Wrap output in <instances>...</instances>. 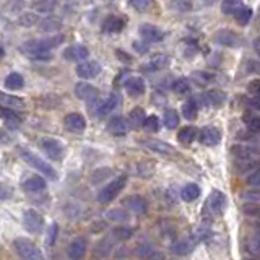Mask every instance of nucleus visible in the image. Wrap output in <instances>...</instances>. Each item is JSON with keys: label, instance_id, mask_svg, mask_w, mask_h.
Wrapping results in <instances>:
<instances>
[{"label": "nucleus", "instance_id": "1", "mask_svg": "<svg viewBox=\"0 0 260 260\" xmlns=\"http://www.w3.org/2000/svg\"><path fill=\"white\" fill-rule=\"evenodd\" d=\"M207 238V231H197L195 234H189L185 236V238H181L177 239L174 244H173V252L176 255H187L190 254L193 250V247L197 246V244Z\"/></svg>", "mask_w": 260, "mask_h": 260}, {"label": "nucleus", "instance_id": "2", "mask_svg": "<svg viewBox=\"0 0 260 260\" xmlns=\"http://www.w3.org/2000/svg\"><path fill=\"white\" fill-rule=\"evenodd\" d=\"M21 51L29 55L31 59H36V60H47L52 57L51 52V47L47 46V43L44 39L41 41H28L21 46Z\"/></svg>", "mask_w": 260, "mask_h": 260}, {"label": "nucleus", "instance_id": "3", "mask_svg": "<svg viewBox=\"0 0 260 260\" xmlns=\"http://www.w3.org/2000/svg\"><path fill=\"white\" fill-rule=\"evenodd\" d=\"M20 154H21V158L26 161L29 166H32L36 171H39L41 174H44L49 179H57L55 169L51 165H49V162H46L43 158H39L38 154H35V153L29 151V150H21Z\"/></svg>", "mask_w": 260, "mask_h": 260}, {"label": "nucleus", "instance_id": "4", "mask_svg": "<svg viewBox=\"0 0 260 260\" xmlns=\"http://www.w3.org/2000/svg\"><path fill=\"white\" fill-rule=\"evenodd\" d=\"M226 207V195L219 190H213L210 197L205 202V208H203V216L205 218H215L223 213Z\"/></svg>", "mask_w": 260, "mask_h": 260}, {"label": "nucleus", "instance_id": "5", "mask_svg": "<svg viewBox=\"0 0 260 260\" xmlns=\"http://www.w3.org/2000/svg\"><path fill=\"white\" fill-rule=\"evenodd\" d=\"M125 184H127V177L125 176H120L117 179H114L112 182H109L108 185H104L101 189V192L98 193V202H101V203L112 202L122 192V189L125 187Z\"/></svg>", "mask_w": 260, "mask_h": 260}, {"label": "nucleus", "instance_id": "6", "mask_svg": "<svg viewBox=\"0 0 260 260\" xmlns=\"http://www.w3.org/2000/svg\"><path fill=\"white\" fill-rule=\"evenodd\" d=\"M15 249L23 260H43L41 250L29 239H23V238L15 239Z\"/></svg>", "mask_w": 260, "mask_h": 260}, {"label": "nucleus", "instance_id": "7", "mask_svg": "<svg viewBox=\"0 0 260 260\" xmlns=\"http://www.w3.org/2000/svg\"><path fill=\"white\" fill-rule=\"evenodd\" d=\"M43 223H44V219L36 210H26L23 213V226H24V230L31 234L41 233V230H43Z\"/></svg>", "mask_w": 260, "mask_h": 260}, {"label": "nucleus", "instance_id": "8", "mask_svg": "<svg viewBox=\"0 0 260 260\" xmlns=\"http://www.w3.org/2000/svg\"><path fill=\"white\" fill-rule=\"evenodd\" d=\"M234 156L241 162H249V161H258L260 159V150L250 145H234L233 146Z\"/></svg>", "mask_w": 260, "mask_h": 260}, {"label": "nucleus", "instance_id": "9", "mask_svg": "<svg viewBox=\"0 0 260 260\" xmlns=\"http://www.w3.org/2000/svg\"><path fill=\"white\" fill-rule=\"evenodd\" d=\"M88 250V241L86 238H75L67 247V255L70 260H81L86 255Z\"/></svg>", "mask_w": 260, "mask_h": 260}, {"label": "nucleus", "instance_id": "10", "mask_svg": "<svg viewBox=\"0 0 260 260\" xmlns=\"http://www.w3.org/2000/svg\"><path fill=\"white\" fill-rule=\"evenodd\" d=\"M101 67L100 63L94 60H86V62H80L77 65V75L80 78H94L100 75Z\"/></svg>", "mask_w": 260, "mask_h": 260}, {"label": "nucleus", "instance_id": "11", "mask_svg": "<svg viewBox=\"0 0 260 260\" xmlns=\"http://www.w3.org/2000/svg\"><path fill=\"white\" fill-rule=\"evenodd\" d=\"M199 137H200V142L203 145H207V146H215V145H218L219 142H221V132H219L216 127H211V125L203 127L200 130Z\"/></svg>", "mask_w": 260, "mask_h": 260}, {"label": "nucleus", "instance_id": "12", "mask_svg": "<svg viewBox=\"0 0 260 260\" xmlns=\"http://www.w3.org/2000/svg\"><path fill=\"white\" fill-rule=\"evenodd\" d=\"M216 43L221 46H228V47H238L242 44V41L236 32L230 29H221L216 32Z\"/></svg>", "mask_w": 260, "mask_h": 260}, {"label": "nucleus", "instance_id": "13", "mask_svg": "<svg viewBox=\"0 0 260 260\" xmlns=\"http://www.w3.org/2000/svg\"><path fill=\"white\" fill-rule=\"evenodd\" d=\"M41 146H43V150L44 153L47 154L49 158H52V159H59L62 156V145L54 140V138H43V142H41Z\"/></svg>", "mask_w": 260, "mask_h": 260}, {"label": "nucleus", "instance_id": "14", "mask_svg": "<svg viewBox=\"0 0 260 260\" xmlns=\"http://www.w3.org/2000/svg\"><path fill=\"white\" fill-rule=\"evenodd\" d=\"M65 125L70 130V132H83L85 127H86V120L85 117L81 116V114H77V112H72L69 114L67 117H65Z\"/></svg>", "mask_w": 260, "mask_h": 260}, {"label": "nucleus", "instance_id": "15", "mask_svg": "<svg viewBox=\"0 0 260 260\" xmlns=\"http://www.w3.org/2000/svg\"><path fill=\"white\" fill-rule=\"evenodd\" d=\"M142 145L146 146V148H150L151 151H156L161 154H174L176 153L174 146H171V145L161 142V140H151V138H146V140H142Z\"/></svg>", "mask_w": 260, "mask_h": 260}, {"label": "nucleus", "instance_id": "16", "mask_svg": "<svg viewBox=\"0 0 260 260\" xmlns=\"http://www.w3.org/2000/svg\"><path fill=\"white\" fill-rule=\"evenodd\" d=\"M140 35L145 41H148V43H159V41H162V38H165L161 29L150 26V24H143V26H140Z\"/></svg>", "mask_w": 260, "mask_h": 260}, {"label": "nucleus", "instance_id": "17", "mask_svg": "<svg viewBox=\"0 0 260 260\" xmlns=\"http://www.w3.org/2000/svg\"><path fill=\"white\" fill-rule=\"evenodd\" d=\"M130 124L124 119V117H112L108 124V130L112 135H125L128 130Z\"/></svg>", "mask_w": 260, "mask_h": 260}, {"label": "nucleus", "instance_id": "18", "mask_svg": "<svg viewBox=\"0 0 260 260\" xmlns=\"http://www.w3.org/2000/svg\"><path fill=\"white\" fill-rule=\"evenodd\" d=\"M63 57L69 60H73V62H80V60H85L88 57V49L85 46H70L67 51L63 52Z\"/></svg>", "mask_w": 260, "mask_h": 260}, {"label": "nucleus", "instance_id": "19", "mask_svg": "<svg viewBox=\"0 0 260 260\" xmlns=\"http://www.w3.org/2000/svg\"><path fill=\"white\" fill-rule=\"evenodd\" d=\"M125 88L130 96H140L145 91V81L140 77H130L125 81Z\"/></svg>", "mask_w": 260, "mask_h": 260}, {"label": "nucleus", "instance_id": "20", "mask_svg": "<svg viewBox=\"0 0 260 260\" xmlns=\"http://www.w3.org/2000/svg\"><path fill=\"white\" fill-rule=\"evenodd\" d=\"M75 94L80 100H91V98L98 96V89L93 85H88V83H77L75 86Z\"/></svg>", "mask_w": 260, "mask_h": 260}, {"label": "nucleus", "instance_id": "21", "mask_svg": "<svg viewBox=\"0 0 260 260\" xmlns=\"http://www.w3.org/2000/svg\"><path fill=\"white\" fill-rule=\"evenodd\" d=\"M23 187H24V190H28V192H39L46 189V181L39 176H31L23 182Z\"/></svg>", "mask_w": 260, "mask_h": 260}, {"label": "nucleus", "instance_id": "22", "mask_svg": "<svg viewBox=\"0 0 260 260\" xmlns=\"http://www.w3.org/2000/svg\"><path fill=\"white\" fill-rule=\"evenodd\" d=\"M203 100H205V104L213 106V108H219V106L224 103L226 94L221 91H216V89H210L208 93L203 94Z\"/></svg>", "mask_w": 260, "mask_h": 260}, {"label": "nucleus", "instance_id": "23", "mask_svg": "<svg viewBox=\"0 0 260 260\" xmlns=\"http://www.w3.org/2000/svg\"><path fill=\"white\" fill-rule=\"evenodd\" d=\"M124 203L132 211H135V213H145L146 211V200L140 197V195H132V197H128Z\"/></svg>", "mask_w": 260, "mask_h": 260}, {"label": "nucleus", "instance_id": "24", "mask_svg": "<svg viewBox=\"0 0 260 260\" xmlns=\"http://www.w3.org/2000/svg\"><path fill=\"white\" fill-rule=\"evenodd\" d=\"M168 65H169V57L165 54H158V55L151 57L148 65H145V69L146 70H162V69H166Z\"/></svg>", "mask_w": 260, "mask_h": 260}, {"label": "nucleus", "instance_id": "25", "mask_svg": "<svg viewBox=\"0 0 260 260\" xmlns=\"http://www.w3.org/2000/svg\"><path fill=\"white\" fill-rule=\"evenodd\" d=\"M145 120H146L145 111L140 109V108H135L132 112L128 114V124H130V127H134V128L143 127L145 125Z\"/></svg>", "mask_w": 260, "mask_h": 260}, {"label": "nucleus", "instance_id": "26", "mask_svg": "<svg viewBox=\"0 0 260 260\" xmlns=\"http://www.w3.org/2000/svg\"><path fill=\"white\" fill-rule=\"evenodd\" d=\"M62 28V23L59 18H44L39 21V29L44 31V32H57Z\"/></svg>", "mask_w": 260, "mask_h": 260}, {"label": "nucleus", "instance_id": "27", "mask_svg": "<svg viewBox=\"0 0 260 260\" xmlns=\"http://www.w3.org/2000/svg\"><path fill=\"white\" fill-rule=\"evenodd\" d=\"M120 108V96L112 93L108 100L104 101V106H103V116H108L111 112H116L117 109Z\"/></svg>", "mask_w": 260, "mask_h": 260}, {"label": "nucleus", "instance_id": "28", "mask_svg": "<svg viewBox=\"0 0 260 260\" xmlns=\"http://www.w3.org/2000/svg\"><path fill=\"white\" fill-rule=\"evenodd\" d=\"M181 195L185 202H193L200 197V187L197 184H187L182 189Z\"/></svg>", "mask_w": 260, "mask_h": 260}, {"label": "nucleus", "instance_id": "29", "mask_svg": "<svg viewBox=\"0 0 260 260\" xmlns=\"http://www.w3.org/2000/svg\"><path fill=\"white\" fill-rule=\"evenodd\" d=\"M122 28H124V23H122V20H119L117 16H108L103 24V31L106 32H117Z\"/></svg>", "mask_w": 260, "mask_h": 260}, {"label": "nucleus", "instance_id": "30", "mask_svg": "<svg viewBox=\"0 0 260 260\" xmlns=\"http://www.w3.org/2000/svg\"><path fill=\"white\" fill-rule=\"evenodd\" d=\"M5 88L7 89H20V88H23V85H24V80H23V77L20 75V73H10L7 78H5Z\"/></svg>", "mask_w": 260, "mask_h": 260}, {"label": "nucleus", "instance_id": "31", "mask_svg": "<svg viewBox=\"0 0 260 260\" xmlns=\"http://www.w3.org/2000/svg\"><path fill=\"white\" fill-rule=\"evenodd\" d=\"M57 5V0H36L32 8L38 13H51Z\"/></svg>", "mask_w": 260, "mask_h": 260}, {"label": "nucleus", "instance_id": "32", "mask_svg": "<svg viewBox=\"0 0 260 260\" xmlns=\"http://www.w3.org/2000/svg\"><path fill=\"white\" fill-rule=\"evenodd\" d=\"M86 101H88V111L91 112L94 117H103V106H104V101H101L98 96L91 98V100H86Z\"/></svg>", "mask_w": 260, "mask_h": 260}, {"label": "nucleus", "instance_id": "33", "mask_svg": "<svg viewBox=\"0 0 260 260\" xmlns=\"http://www.w3.org/2000/svg\"><path fill=\"white\" fill-rule=\"evenodd\" d=\"M197 135H199L197 128L189 125V127H184L181 132H179V140H181L182 143H190L197 138Z\"/></svg>", "mask_w": 260, "mask_h": 260}, {"label": "nucleus", "instance_id": "34", "mask_svg": "<svg viewBox=\"0 0 260 260\" xmlns=\"http://www.w3.org/2000/svg\"><path fill=\"white\" fill-rule=\"evenodd\" d=\"M241 7H244L242 0H223L221 4V10L226 15H234L236 12L239 10Z\"/></svg>", "mask_w": 260, "mask_h": 260}, {"label": "nucleus", "instance_id": "35", "mask_svg": "<svg viewBox=\"0 0 260 260\" xmlns=\"http://www.w3.org/2000/svg\"><path fill=\"white\" fill-rule=\"evenodd\" d=\"M197 103H195L193 100H187L184 104H182V114H184V117L185 119H195V116H197Z\"/></svg>", "mask_w": 260, "mask_h": 260}, {"label": "nucleus", "instance_id": "36", "mask_svg": "<svg viewBox=\"0 0 260 260\" xmlns=\"http://www.w3.org/2000/svg\"><path fill=\"white\" fill-rule=\"evenodd\" d=\"M2 104H4V108H12V109H21V108H24V103L20 100V98L8 96V94H2Z\"/></svg>", "mask_w": 260, "mask_h": 260}, {"label": "nucleus", "instance_id": "37", "mask_svg": "<svg viewBox=\"0 0 260 260\" xmlns=\"http://www.w3.org/2000/svg\"><path fill=\"white\" fill-rule=\"evenodd\" d=\"M162 122L168 128H176L179 125V116L174 109H169L165 112V117H162Z\"/></svg>", "mask_w": 260, "mask_h": 260}, {"label": "nucleus", "instance_id": "38", "mask_svg": "<svg viewBox=\"0 0 260 260\" xmlns=\"http://www.w3.org/2000/svg\"><path fill=\"white\" fill-rule=\"evenodd\" d=\"M20 10H24V4L21 2V0H8V2L4 5V12L8 15L18 13Z\"/></svg>", "mask_w": 260, "mask_h": 260}, {"label": "nucleus", "instance_id": "39", "mask_svg": "<svg viewBox=\"0 0 260 260\" xmlns=\"http://www.w3.org/2000/svg\"><path fill=\"white\" fill-rule=\"evenodd\" d=\"M18 23L24 28H31V26H35L36 23H39V18L36 13H23L18 18Z\"/></svg>", "mask_w": 260, "mask_h": 260}, {"label": "nucleus", "instance_id": "40", "mask_svg": "<svg viewBox=\"0 0 260 260\" xmlns=\"http://www.w3.org/2000/svg\"><path fill=\"white\" fill-rule=\"evenodd\" d=\"M233 16H234V18L238 20L241 24H246V23L252 18V10H250L249 7H241L239 10L236 12Z\"/></svg>", "mask_w": 260, "mask_h": 260}, {"label": "nucleus", "instance_id": "41", "mask_svg": "<svg viewBox=\"0 0 260 260\" xmlns=\"http://www.w3.org/2000/svg\"><path fill=\"white\" fill-rule=\"evenodd\" d=\"M130 5H132L135 10L138 12H150L153 8V0H130Z\"/></svg>", "mask_w": 260, "mask_h": 260}, {"label": "nucleus", "instance_id": "42", "mask_svg": "<svg viewBox=\"0 0 260 260\" xmlns=\"http://www.w3.org/2000/svg\"><path fill=\"white\" fill-rule=\"evenodd\" d=\"M189 80H185V78H179L174 81V85H173V89L177 93V94H185L187 91H189Z\"/></svg>", "mask_w": 260, "mask_h": 260}, {"label": "nucleus", "instance_id": "43", "mask_svg": "<svg viewBox=\"0 0 260 260\" xmlns=\"http://www.w3.org/2000/svg\"><path fill=\"white\" fill-rule=\"evenodd\" d=\"M247 249L250 254H254L257 257H260V236H254V238H250L247 241Z\"/></svg>", "mask_w": 260, "mask_h": 260}, {"label": "nucleus", "instance_id": "44", "mask_svg": "<svg viewBox=\"0 0 260 260\" xmlns=\"http://www.w3.org/2000/svg\"><path fill=\"white\" fill-rule=\"evenodd\" d=\"M143 128L146 130V132H158V128H159V120H158V117L156 116L146 117Z\"/></svg>", "mask_w": 260, "mask_h": 260}, {"label": "nucleus", "instance_id": "45", "mask_svg": "<svg viewBox=\"0 0 260 260\" xmlns=\"http://www.w3.org/2000/svg\"><path fill=\"white\" fill-rule=\"evenodd\" d=\"M244 213L255 219H260V203H249V205L244 207Z\"/></svg>", "mask_w": 260, "mask_h": 260}, {"label": "nucleus", "instance_id": "46", "mask_svg": "<svg viewBox=\"0 0 260 260\" xmlns=\"http://www.w3.org/2000/svg\"><path fill=\"white\" fill-rule=\"evenodd\" d=\"M171 5H173V8H176V10H179V12H189L192 8L190 0H171Z\"/></svg>", "mask_w": 260, "mask_h": 260}, {"label": "nucleus", "instance_id": "47", "mask_svg": "<svg viewBox=\"0 0 260 260\" xmlns=\"http://www.w3.org/2000/svg\"><path fill=\"white\" fill-rule=\"evenodd\" d=\"M244 120L247 122V125H249L250 130H254V132H258V130H260V116H254V117H249V119L246 117Z\"/></svg>", "mask_w": 260, "mask_h": 260}, {"label": "nucleus", "instance_id": "48", "mask_svg": "<svg viewBox=\"0 0 260 260\" xmlns=\"http://www.w3.org/2000/svg\"><path fill=\"white\" fill-rule=\"evenodd\" d=\"M57 230H59V228H57V224H55V223H54L51 228H49V231H47V239H46V244H47V246H52V244L55 242Z\"/></svg>", "mask_w": 260, "mask_h": 260}, {"label": "nucleus", "instance_id": "49", "mask_svg": "<svg viewBox=\"0 0 260 260\" xmlns=\"http://www.w3.org/2000/svg\"><path fill=\"white\" fill-rule=\"evenodd\" d=\"M244 199L249 200L250 203H260V190H249L244 193Z\"/></svg>", "mask_w": 260, "mask_h": 260}, {"label": "nucleus", "instance_id": "50", "mask_svg": "<svg viewBox=\"0 0 260 260\" xmlns=\"http://www.w3.org/2000/svg\"><path fill=\"white\" fill-rule=\"evenodd\" d=\"M247 182H249L250 185L260 187V169H258V171H255L254 174H250V176L247 177Z\"/></svg>", "mask_w": 260, "mask_h": 260}, {"label": "nucleus", "instance_id": "51", "mask_svg": "<svg viewBox=\"0 0 260 260\" xmlns=\"http://www.w3.org/2000/svg\"><path fill=\"white\" fill-rule=\"evenodd\" d=\"M247 88H249V91H250V93H260V78L252 80Z\"/></svg>", "mask_w": 260, "mask_h": 260}, {"label": "nucleus", "instance_id": "52", "mask_svg": "<svg viewBox=\"0 0 260 260\" xmlns=\"http://www.w3.org/2000/svg\"><path fill=\"white\" fill-rule=\"evenodd\" d=\"M109 216H114V219H117V221H124V219L127 218L125 213H122V211H117V210L111 211V215H109Z\"/></svg>", "mask_w": 260, "mask_h": 260}, {"label": "nucleus", "instance_id": "53", "mask_svg": "<svg viewBox=\"0 0 260 260\" xmlns=\"http://www.w3.org/2000/svg\"><path fill=\"white\" fill-rule=\"evenodd\" d=\"M148 258L150 260H162V258H165V255L159 254V252H150V257Z\"/></svg>", "mask_w": 260, "mask_h": 260}, {"label": "nucleus", "instance_id": "54", "mask_svg": "<svg viewBox=\"0 0 260 260\" xmlns=\"http://www.w3.org/2000/svg\"><path fill=\"white\" fill-rule=\"evenodd\" d=\"M134 46L137 47V51H138V52H146V51H148V47H146L145 44L142 46V44H138V43H135Z\"/></svg>", "mask_w": 260, "mask_h": 260}, {"label": "nucleus", "instance_id": "55", "mask_svg": "<svg viewBox=\"0 0 260 260\" xmlns=\"http://www.w3.org/2000/svg\"><path fill=\"white\" fill-rule=\"evenodd\" d=\"M255 51H257V54H258V57H260V39L255 41Z\"/></svg>", "mask_w": 260, "mask_h": 260}, {"label": "nucleus", "instance_id": "56", "mask_svg": "<svg viewBox=\"0 0 260 260\" xmlns=\"http://www.w3.org/2000/svg\"><path fill=\"white\" fill-rule=\"evenodd\" d=\"M202 2H205V4L211 5V4H215V2H216V0H202Z\"/></svg>", "mask_w": 260, "mask_h": 260}, {"label": "nucleus", "instance_id": "57", "mask_svg": "<svg viewBox=\"0 0 260 260\" xmlns=\"http://www.w3.org/2000/svg\"><path fill=\"white\" fill-rule=\"evenodd\" d=\"M255 234L260 236V224H255Z\"/></svg>", "mask_w": 260, "mask_h": 260}, {"label": "nucleus", "instance_id": "58", "mask_svg": "<svg viewBox=\"0 0 260 260\" xmlns=\"http://www.w3.org/2000/svg\"><path fill=\"white\" fill-rule=\"evenodd\" d=\"M250 260H260V257H255V258H250Z\"/></svg>", "mask_w": 260, "mask_h": 260}]
</instances>
